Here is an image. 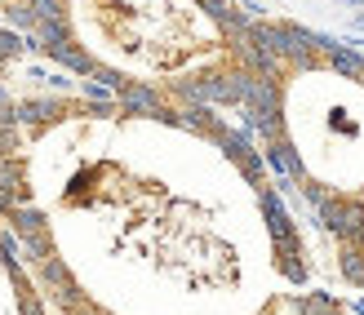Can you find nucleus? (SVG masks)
<instances>
[{
	"mask_svg": "<svg viewBox=\"0 0 364 315\" xmlns=\"http://www.w3.org/2000/svg\"><path fill=\"white\" fill-rule=\"evenodd\" d=\"M245 156L160 111L63 107L23 142L5 209L45 284L240 306L262 267L302 280L289 227Z\"/></svg>",
	"mask_w": 364,
	"mask_h": 315,
	"instance_id": "nucleus-1",
	"label": "nucleus"
},
{
	"mask_svg": "<svg viewBox=\"0 0 364 315\" xmlns=\"http://www.w3.org/2000/svg\"><path fill=\"white\" fill-rule=\"evenodd\" d=\"M267 85L276 151L338 240L347 280L364 289V63L298 45L280 49Z\"/></svg>",
	"mask_w": 364,
	"mask_h": 315,
	"instance_id": "nucleus-2",
	"label": "nucleus"
},
{
	"mask_svg": "<svg viewBox=\"0 0 364 315\" xmlns=\"http://www.w3.org/2000/svg\"><path fill=\"white\" fill-rule=\"evenodd\" d=\"M76 49L107 76L138 85H196L245 71L235 31L200 0H58Z\"/></svg>",
	"mask_w": 364,
	"mask_h": 315,
	"instance_id": "nucleus-3",
	"label": "nucleus"
},
{
	"mask_svg": "<svg viewBox=\"0 0 364 315\" xmlns=\"http://www.w3.org/2000/svg\"><path fill=\"white\" fill-rule=\"evenodd\" d=\"M0 262H5V249H0Z\"/></svg>",
	"mask_w": 364,
	"mask_h": 315,
	"instance_id": "nucleus-4",
	"label": "nucleus"
}]
</instances>
